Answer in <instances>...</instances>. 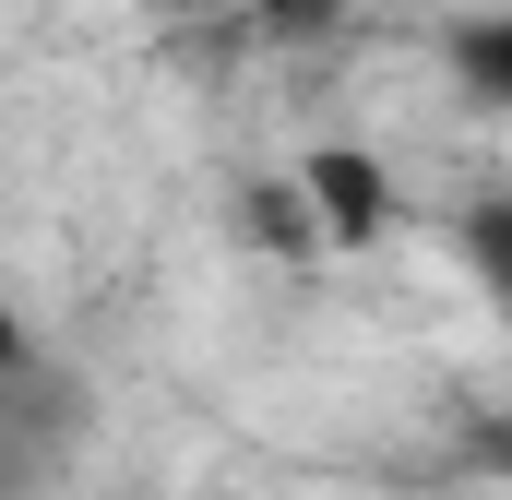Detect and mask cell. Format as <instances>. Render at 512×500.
<instances>
[{
	"label": "cell",
	"mask_w": 512,
	"mask_h": 500,
	"mask_svg": "<svg viewBox=\"0 0 512 500\" xmlns=\"http://www.w3.org/2000/svg\"><path fill=\"white\" fill-rule=\"evenodd\" d=\"M298 191H310V215H322L334 250H370L393 227V179L358 155V143H310V155H298Z\"/></svg>",
	"instance_id": "cell-1"
},
{
	"label": "cell",
	"mask_w": 512,
	"mask_h": 500,
	"mask_svg": "<svg viewBox=\"0 0 512 500\" xmlns=\"http://www.w3.org/2000/svg\"><path fill=\"white\" fill-rule=\"evenodd\" d=\"M239 215H251V239H262V250H286V262H310V250H334L298 179H251V191H239Z\"/></svg>",
	"instance_id": "cell-2"
},
{
	"label": "cell",
	"mask_w": 512,
	"mask_h": 500,
	"mask_svg": "<svg viewBox=\"0 0 512 500\" xmlns=\"http://www.w3.org/2000/svg\"><path fill=\"white\" fill-rule=\"evenodd\" d=\"M453 250H465V274H477V286H489V298L512 310V191L465 203V215H453Z\"/></svg>",
	"instance_id": "cell-3"
},
{
	"label": "cell",
	"mask_w": 512,
	"mask_h": 500,
	"mask_svg": "<svg viewBox=\"0 0 512 500\" xmlns=\"http://www.w3.org/2000/svg\"><path fill=\"white\" fill-rule=\"evenodd\" d=\"M453 72H465V96L512 108V12H477V24L453 36Z\"/></svg>",
	"instance_id": "cell-4"
},
{
	"label": "cell",
	"mask_w": 512,
	"mask_h": 500,
	"mask_svg": "<svg viewBox=\"0 0 512 500\" xmlns=\"http://www.w3.org/2000/svg\"><path fill=\"white\" fill-rule=\"evenodd\" d=\"M251 24H274L286 48H310V36H334V24H346V0H251Z\"/></svg>",
	"instance_id": "cell-5"
},
{
	"label": "cell",
	"mask_w": 512,
	"mask_h": 500,
	"mask_svg": "<svg viewBox=\"0 0 512 500\" xmlns=\"http://www.w3.org/2000/svg\"><path fill=\"white\" fill-rule=\"evenodd\" d=\"M465 453H477L489 477H512V417H489V429H465Z\"/></svg>",
	"instance_id": "cell-6"
},
{
	"label": "cell",
	"mask_w": 512,
	"mask_h": 500,
	"mask_svg": "<svg viewBox=\"0 0 512 500\" xmlns=\"http://www.w3.org/2000/svg\"><path fill=\"white\" fill-rule=\"evenodd\" d=\"M24 358H36V346H24V322L0 310V370H24Z\"/></svg>",
	"instance_id": "cell-7"
}]
</instances>
